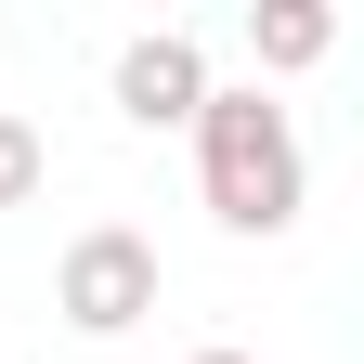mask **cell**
<instances>
[{
  "label": "cell",
  "mask_w": 364,
  "mask_h": 364,
  "mask_svg": "<svg viewBox=\"0 0 364 364\" xmlns=\"http://www.w3.org/2000/svg\"><path fill=\"white\" fill-rule=\"evenodd\" d=\"M196 182L235 235H287L299 221V130L273 91H208L196 105Z\"/></svg>",
  "instance_id": "6da1fadb"
},
{
  "label": "cell",
  "mask_w": 364,
  "mask_h": 364,
  "mask_svg": "<svg viewBox=\"0 0 364 364\" xmlns=\"http://www.w3.org/2000/svg\"><path fill=\"white\" fill-rule=\"evenodd\" d=\"M156 287H169V273H156V247L130 235V221H91V235L53 260V312H65L78 338H117V326H144V312H156Z\"/></svg>",
  "instance_id": "7a4b0ae2"
},
{
  "label": "cell",
  "mask_w": 364,
  "mask_h": 364,
  "mask_svg": "<svg viewBox=\"0 0 364 364\" xmlns=\"http://www.w3.org/2000/svg\"><path fill=\"white\" fill-rule=\"evenodd\" d=\"M196 105H208V53H196L182 26H156V39H130V53H117V117L196 130Z\"/></svg>",
  "instance_id": "3957f363"
},
{
  "label": "cell",
  "mask_w": 364,
  "mask_h": 364,
  "mask_svg": "<svg viewBox=\"0 0 364 364\" xmlns=\"http://www.w3.org/2000/svg\"><path fill=\"white\" fill-rule=\"evenodd\" d=\"M247 39H260V65H326L338 14H326V0H260V14H247Z\"/></svg>",
  "instance_id": "277c9868"
},
{
  "label": "cell",
  "mask_w": 364,
  "mask_h": 364,
  "mask_svg": "<svg viewBox=\"0 0 364 364\" xmlns=\"http://www.w3.org/2000/svg\"><path fill=\"white\" fill-rule=\"evenodd\" d=\"M39 169H53V156H39V130H26V117H0V208H26V196H39Z\"/></svg>",
  "instance_id": "5b68a950"
},
{
  "label": "cell",
  "mask_w": 364,
  "mask_h": 364,
  "mask_svg": "<svg viewBox=\"0 0 364 364\" xmlns=\"http://www.w3.org/2000/svg\"><path fill=\"white\" fill-rule=\"evenodd\" d=\"M196 364H247V351H196Z\"/></svg>",
  "instance_id": "8992f818"
}]
</instances>
